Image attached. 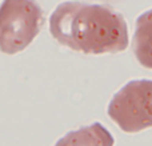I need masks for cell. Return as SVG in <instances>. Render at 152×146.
<instances>
[{
	"instance_id": "cell-4",
	"label": "cell",
	"mask_w": 152,
	"mask_h": 146,
	"mask_svg": "<svg viewBox=\"0 0 152 146\" xmlns=\"http://www.w3.org/2000/svg\"><path fill=\"white\" fill-rule=\"evenodd\" d=\"M55 146H115V137L104 125L94 122L69 132Z\"/></svg>"
},
{
	"instance_id": "cell-1",
	"label": "cell",
	"mask_w": 152,
	"mask_h": 146,
	"mask_svg": "<svg viewBox=\"0 0 152 146\" xmlns=\"http://www.w3.org/2000/svg\"><path fill=\"white\" fill-rule=\"evenodd\" d=\"M51 32L60 44L84 55H113L129 45L124 16L103 4L63 3L51 17Z\"/></svg>"
},
{
	"instance_id": "cell-2",
	"label": "cell",
	"mask_w": 152,
	"mask_h": 146,
	"mask_svg": "<svg viewBox=\"0 0 152 146\" xmlns=\"http://www.w3.org/2000/svg\"><path fill=\"white\" fill-rule=\"evenodd\" d=\"M107 114L124 133H139L152 128V80H132L108 102Z\"/></svg>"
},
{
	"instance_id": "cell-3",
	"label": "cell",
	"mask_w": 152,
	"mask_h": 146,
	"mask_svg": "<svg viewBox=\"0 0 152 146\" xmlns=\"http://www.w3.org/2000/svg\"><path fill=\"white\" fill-rule=\"evenodd\" d=\"M132 52L143 68L152 71V8L140 13L135 21Z\"/></svg>"
}]
</instances>
